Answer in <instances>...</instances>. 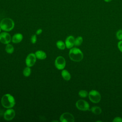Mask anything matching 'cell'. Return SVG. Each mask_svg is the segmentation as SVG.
Masks as SVG:
<instances>
[{
  "label": "cell",
  "instance_id": "obj_7",
  "mask_svg": "<svg viewBox=\"0 0 122 122\" xmlns=\"http://www.w3.org/2000/svg\"><path fill=\"white\" fill-rule=\"evenodd\" d=\"M36 61V57L35 53H30L27 55L25 60V63L27 66L31 67L34 65Z\"/></svg>",
  "mask_w": 122,
  "mask_h": 122
},
{
  "label": "cell",
  "instance_id": "obj_4",
  "mask_svg": "<svg viewBox=\"0 0 122 122\" xmlns=\"http://www.w3.org/2000/svg\"><path fill=\"white\" fill-rule=\"evenodd\" d=\"M88 96L90 100L93 103H95L99 102L101 99L100 93L97 91L94 90H92L89 92Z\"/></svg>",
  "mask_w": 122,
  "mask_h": 122
},
{
  "label": "cell",
  "instance_id": "obj_25",
  "mask_svg": "<svg viewBox=\"0 0 122 122\" xmlns=\"http://www.w3.org/2000/svg\"><path fill=\"white\" fill-rule=\"evenodd\" d=\"M42 30L41 29H38V30L36 31V34L37 35H40V34H41L42 33Z\"/></svg>",
  "mask_w": 122,
  "mask_h": 122
},
{
  "label": "cell",
  "instance_id": "obj_13",
  "mask_svg": "<svg viewBox=\"0 0 122 122\" xmlns=\"http://www.w3.org/2000/svg\"><path fill=\"white\" fill-rule=\"evenodd\" d=\"M35 54L37 58L40 60H44L47 57L46 53L42 51H37L35 52Z\"/></svg>",
  "mask_w": 122,
  "mask_h": 122
},
{
  "label": "cell",
  "instance_id": "obj_23",
  "mask_svg": "<svg viewBox=\"0 0 122 122\" xmlns=\"http://www.w3.org/2000/svg\"><path fill=\"white\" fill-rule=\"evenodd\" d=\"M113 122H122V118L120 117H116L112 120Z\"/></svg>",
  "mask_w": 122,
  "mask_h": 122
},
{
  "label": "cell",
  "instance_id": "obj_17",
  "mask_svg": "<svg viewBox=\"0 0 122 122\" xmlns=\"http://www.w3.org/2000/svg\"><path fill=\"white\" fill-rule=\"evenodd\" d=\"M14 47L12 46V45L8 43L7 44L5 47V51H6L9 54H11L14 51Z\"/></svg>",
  "mask_w": 122,
  "mask_h": 122
},
{
  "label": "cell",
  "instance_id": "obj_9",
  "mask_svg": "<svg viewBox=\"0 0 122 122\" xmlns=\"http://www.w3.org/2000/svg\"><path fill=\"white\" fill-rule=\"evenodd\" d=\"M11 41V37L9 33L6 31L0 33V42L4 44L10 43Z\"/></svg>",
  "mask_w": 122,
  "mask_h": 122
},
{
  "label": "cell",
  "instance_id": "obj_11",
  "mask_svg": "<svg viewBox=\"0 0 122 122\" xmlns=\"http://www.w3.org/2000/svg\"><path fill=\"white\" fill-rule=\"evenodd\" d=\"M65 43L66 47L68 49L72 48L74 45L75 43V38L73 36L71 35L67 37L65 40Z\"/></svg>",
  "mask_w": 122,
  "mask_h": 122
},
{
  "label": "cell",
  "instance_id": "obj_3",
  "mask_svg": "<svg viewBox=\"0 0 122 122\" xmlns=\"http://www.w3.org/2000/svg\"><path fill=\"white\" fill-rule=\"evenodd\" d=\"M0 27L4 31H10L14 27V22L13 20L9 18L2 19L0 22Z\"/></svg>",
  "mask_w": 122,
  "mask_h": 122
},
{
  "label": "cell",
  "instance_id": "obj_8",
  "mask_svg": "<svg viewBox=\"0 0 122 122\" xmlns=\"http://www.w3.org/2000/svg\"><path fill=\"white\" fill-rule=\"evenodd\" d=\"M60 120L61 122H73L75 119L72 114L69 112H64L61 115Z\"/></svg>",
  "mask_w": 122,
  "mask_h": 122
},
{
  "label": "cell",
  "instance_id": "obj_6",
  "mask_svg": "<svg viewBox=\"0 0 122 122\" xmlns=\"http://www.w3.org/2000/svg\"><path fill=\"white\" fill-rule=\"evenodd\" d=\"M55 66L56 68L60 70H62L65 67L66 61L65 59L61 56H58L55 60Z\"/></svg>",
  "mask_w": 122,
  "mask_h": 122
},
{
  "label": "cell",
  "instance_id": "obj_12",
  "mask_svg": "<svg viewBox=\"0 0 122 122\" xmlns=\"http://www.w3.org/2000/svg\"><path fill=\"white\" fill-rule=\"evenodd\" d=\"M23 39V35L22 34L18 33L15 34L11 38V41L14 43H18L21 41Z\"/></svg>",
  "mask_w": 122,
  "mask_h": 122
},
{
  "label": "cell",
  "instance_id": "obj_1",
  "mask_svg": "<svg viewBox=\"0 0 122 122\" xmlns=\"http://www.w3.org/2000/svg\"><path fill=\"white\" fill-rule=\"evenodd\" d=\"M1 103L2 106L5 108H12L15 104V100L12 95L7 93L3 95L2 97Z\"/></svg>",
  "mask_w": 122,
  "mask_h": 122
},
{
  "label": "cell",
  "instance_id": "obj_2",
  "mask_svg": "<svg viewBox=\"0 0 122 122\" xmlns=\"http://www.w3.org/2000/svg\"><path fill=\"white\" fill-rule=\"evenodd\" d=\"M69 56L72 61L79 62L83 59V54L82 52L79 48H72L69 51Z\"/></svg>",
  "mask_w": 122,
  "mask_h": 122
},
{
  "label": "cell",
  "instance_id": "obj_26",
  "mask_svg": "<svg viewBox=\"0 0 122 122\" xmlns=\"http://www.w3.org/2000/svg\"><path fill=\"white\" fill-rule=\"evenodd\" d=\"M105 2H110L111 1H112V0H104Z\"/></svg>",
  "mask_w": 122,
  "mask_h": 122
},
{
  "label": "cell",
  "instance_id": "obj_24",
  "mask_svg": "<svg viewBox=\"0 0 122 122\" xmlns=\"http://www.w3.org/2000/svg\"><path fill=\"white\" fill-rule=\"evenodd\" d=\"M118 48L119 50L122 52V40L120 41L118 43Z\"/></svg>",
  "mask_w": 122,
  "mask_h": 122
},
{
  "label": "cell",
  "instance_id": "obj_15",
  "mask_svg": "<svg viewBox=\"0 0 122 122\" xmlns=\"http://www.w3.org/2000/svg\"><path fill=\"white\" fill-rule=\"evenodd\" d=\"M90 110L92 113L96 115H99L101 113L102 111L101 108L98 106H93L92 107Z\"/></svg>",
  "mask_w": 122,
  "mask_h": 122
},
{
  "label": "cell",
  "instance_id": "obj_18",
  "mask_svg": "<svg viewBox=\"0 0 122 122\" xmlns=\"http://www.w3.org/2000/svg\"><path fill=\"white\" fill-rule=\"evenodd\" d=\"M31 73V69L30 67L27 66L23 71V74L25 77H29Z\"/></svg>",
  "mask_w": 122,
  "mask_h": 122
},
{
  "label": "cell",
  "instance_id": "obj_16",
  "mask_svg": "<svg viewBox=\"0 0 122 122\" xmlns=\"http://www.w3.org/2000/svg\"><path fill=\"white\" fill-rule=\"evenodd\" d=\"M56 46L60 50H64L66 48L65 43L62 41H58L56 42Z\"/></svg>",
  "mask_w": 122,
  "mask_h": 122
},
{
  "label": "cell",
  "instance_id": "obj_19",
  "mask_svg": "<svg viewBox=\"0 0 122 122\" xmlns=\"http://www.w3.org/2000/svg\"><path fill=\"white\" fill-rule=\"evenodd\" d=\"M83 41L82 37L81 36H78L76 39H75V43L74 45L76 46H79L81 44Z\"/></svg>",
  "mask_w": 122,
  "mask_h": 122
},
{
  "label": "cell",
  "instance_id": "obj_21",
  "mask_svg": "<svg viewBox=\"0 0 122 122\" xmlns=\"http://www.w3.org/2000/svg\"><path fill=\"white\" fill-rule=\"evenodd\" d=\"M116 38L119 40H122V30H118L116 34Z\"/></svg>",
  "mask_w": 122,
  "mask_h": 122
},
{
  "label": "cell",
  "instance_id": "obj_5",
  "mask_svg": "<svg viewBox=\"0 0 122 122\" xmlns=\"http://www.w3.org/2000/svg\"><path fill=\"white\" fill-rule=\"evenodd\" d=\"M76 107L78 109L82 111L90 110V105L87 102L83 100H79L76 102Z\"/></svg>",
  "mask_w": 122,
  "mask_h": 122
},
{
  "label": "cell",
  "instance_id": "obj_10",
  "mask_svg": "<svg viewBox=\"0 0 122 122\" xmlns=\"http://www.w3.org/2000/svg\"><path fill=\"white\" fill-rule=\"evenodd\" d=\"M15 115L14 110L11 108L8 109L4 113V119L6 121H11L12 120Z\"/></svg>",
  "mask_w": 122,
  "mask_h": 122
},
{
  "label": "cell",
  "instance_id": "obj_14",
  "mask_svg": "<svg viewBox=\"0 0 122 122\" xmlns=\"http://www.w3.org/2000/svg\"><path fill=\"white\" fill-rule=\"evenodd\" d=\"M62 78L66 81H69L71 79V75L70 72L66 70H62L61 72Z\"/></svg>",
  "mask_w": 122,
  "mask_h": 122
},
{
  "label": "cell",
  "instance_id": "obj_22",
  "mask_svg": "<svg viewBox=\"0 0 122 122\" xmlns=\"http://www.w3.org/2000/svg\"><path fill=\"white\" fill-rule=\"evenodd\" d=\"M30 41L32 44H35L36 42L37 41L36 34H34L32 36H31L30 38Z\"/></svg>",
  "mask_w": 122,
  "mask_h": 122
},
{
  "label": "cell",
  "instance_id": "obj_20",
  "mask_svg": "<svg viewBox=\"0 0 122 122\" xmlns=\"http://www.w3.org/2000/svg\"><path fill=\"white\" fill-rule=\"evenodd\" d=\"M78 94H79V96L81 98H85L88 95V92L86 91L83 90L80 91L79 92Z\"/></svg>",
  "mask_w": 122,
  "mask_h": 122
},
{
  "label": "cell",
  "instance_id": "obj_27",
  "mask_svg": "<svg viewBox=\"0 0 122 122\" xmlns=\"http://www.w3.org/2000/svg\"><path fill=\"white\" fill-rule=\"evenodd\" d=\"M1 29L0 27V33H1Z\"/></svg>",
  "mask_w": 122,
  "mask_h": 122
}]
</instances>
